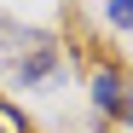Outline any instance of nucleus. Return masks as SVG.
Masks as SVG:
<instances>
[{
  "instance_id": "nucleus-1",
  "label": "nucleus",
  "mask_w": 133,
  "mask_h": 133,
  "mask_svg": "<svg viewBox=\"0 0 133 133\" xmlns=\"http://www.w3.org/2000/svg\"><path fill=\"white\" fill-rule=\"evenodd\" d=\"M0 70H6L17 87H41L58 75V41L41 35V29H23L12 17H0Z\"/></svg>"
},
{
  "instance_id": "nucleus-2",
  "label": "nucleus",
  "mask_w": 133,
  "mask_h": 133,
  "mask_svg": "<svg viewBox=\"0 0 133 133\" xmlns=\"http://www.w3.org/2000/svg\"><path fill=\"white\" fill-rule=\"evenodd\" d=\"M93 104L104 110V116L133 122V98H127V87H122V75H116V70H98V75H93Z\"/></svg>"
},
{
  "instance_id": "nucleus-3",
  "label": "nucleus",
  "mask_w": 133,
  "mask_h": 133,
  "mask_svg": "<svg viewBox=\"0 0 133 133\" xmlns=\"http://www.w3.org/2000/svg\"><path fill=\"white\" fill-rule=\"evenodd\" d=\"M110 23H116V29H133V0H110Z\"/></svg>"
},
{
  "instance_id": "nucleus-4",
  "label": "nucleus",
  "mask_w": 133,
  "mask_h": 133,
  "mask_svg": "<svg viewBox=\"0 0 133 133\" xmlns=\"http://www.w3.org/2000/svg\"><path fill=\"white\" fill-rule=\"evenodd\" d=\"M0 133H29V122L17 116V110H12L6 98H0Z\"/></svg>"
}]
</instances>
